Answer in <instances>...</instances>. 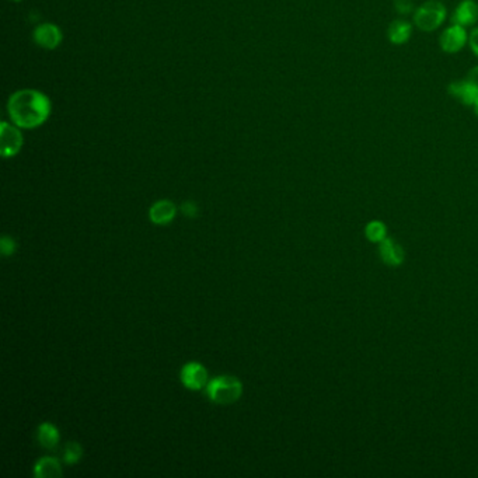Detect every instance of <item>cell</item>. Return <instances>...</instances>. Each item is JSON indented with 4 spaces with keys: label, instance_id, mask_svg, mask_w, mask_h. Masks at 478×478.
<instances>
[{
    "label": "cell",
    "instance_id": "14",
    "mask_svg": "<svg viewBox=\"0 0 478 478\" xmlns=\"http://www.w3.org/2000/svg\"><path fill=\"white\" fill-rule=\"evenodd\" d=\"M37 439H38V443L42 448L53 449L59 443L61 435H59V431H57V428L55 425H52L51 423H44V424H41L38 427Z\"/></svg>",
    "mask_w": 478,
    "mask_h": 478
},
{
    "label": "cell",
    "instance_id": "7",
    "mask_svg": "<svg viewBox=\"0 0 478 478\" xmlns=\"http://www.w3.org/2000/svg\"><path fill=\"white\" fill-rule=\"evenodd\" d=\"M62 31L59 30L55 24L45 23L35 28L34 31V41L45 49H55L62 42Z\"/></svg>",
    "mask_w": 478,
    "mask_h": 478
},
{
    "label": "cell",
    "instance_id": "6",
    "mask_svg": "<svg viewBox=\"0 0 478 478\" xmlns=\"http://www.w3.org/2000/svg\"><path fill=\"white\" fill-rule=\"evenodd\" d=\"M180 379L190 390H201L208 383V372L198 362H190L182 369Z\"/></svg>",
    "mask_w": 478,
    "mask_h": 478
},
{
    "label": "cell",
    "instance_id": "1",
    "mask_svg": "<svg viewBox=\"0 0 478 478\" xmlns=\"http://www.w3.org/2000/svg\"><path fill=\"white\" fill-rule=\"evenodd\" d=\"M12 123L23 130L41 127L51 114L49 98L38 90L24 89L16 91L8 104Z\"/></svg>",
    "mask_w": 478,
    "mask_h": 478
},
{
    "label": "cell",
    "instance_id": "21",
    "mask_svg": "<svg viewBox=\"0 0 478 478\" xmlns=\"http://www.w3.org/2000/svg\"><path fill=\"white\" fill-rule=\"evenodd\" d=\"M466 80L478 89V67H474L466 76Z\"/></svg>",
    "mask_w": 478,
    "mask_h": 478
},
{
    "label": "cell",
    "instance_id": "20",
    "mask_svg": "<svg viewBox=\"0 0 478 478\" xmlns=\"http://www.w3.org/2000/svg\"><path fill=\"white\" fill-rule=\"evenodd\" d=\"M468 44L475 56H478V27L472 30V33L468 35Z\"/></svg>",
    "mask_w": 478,
    "mask_h": 478
},
{
    "label": "cell",
    "instance_id": "8",
    "mask_svg": "<svg viewBox=\"0 0 478 478\" xmlns=\"http://www.w3.org/2000/svg\"><path fill=\"white\" fill-rule=\"evenodd\" d=\"M478 21V3L475 0H461L452 15V23L471 27Z\"/></svg>",
    "mask_w": 478,
    "mask_h": 478
},
{
    "label": "cell",
    "instance_id": "2",
    "mask_svg": "<svg viewBox=\"0 0 478 478\" xmlns=\"http://www.w3.org/2000/svg\"><path fill=\"white\" fill-rule=\"evenodd\" d=\"M206 394L212 402L231 404L243 394V384L234 376H219L208 383Z\"/></svg>",
    "mask_w": 478,
    "mask_h": 478
},
{
    "label": "cell",
    "instance_id": "13",
    "mask_svg": "<svg viewBox=\"0 0 478 478\" xmlns=\"http://www.w3.org/2000/svg\"><path fill=\"white\" fill-rule=\"evenodd\" d=\"M412 26L405 20H394L387 28V38L394 45H404L409 41Z\"/></svg>",
    "mask_w": 478,
    "mask_h": 478
},
{
    "label": "cell",
    "instance_id": "22",
    "mask_svg": "<svg viewBox=\"0 0 478 478\" xmlns=\"http://www.w3.org/2000/svg\"><path fill=\"white\" fill-rule=\"evenodd\" d=\"M472 108H474V112H475V115L478 116V101H477V103L474 104V107H472Z\"/></svg>",
    "mask_w": 478,
    "mask_h": 478
},
{
    "label": "cell",
    "instance_id": "15",
    "mask_svg": "<svg viewBox=\"0 0 478 478\" xmlns=\"http://www.w3.org/2000/svg\"><path fill=\"white\" fill-rule=\"evenodd\" d=\"M365 233L368 236V238L371 242H375V243H380L382 240H384L386 238V226L382 223V222H371L366 229H365Z\"/></svg>",
    "mask_w": 478,
    "mask_h": 478
},
{
    "label": "cell",
    "instance_id": "10",
    "mask_svg": "<svg viewBox=\"0 0 478 478\" xmlns=\"http://www.w3.org/2000/svg\"><path fill=\"white\" fill-rule=\"evenodd\" d=\"M175 213H177L175 205L171 201H167V200L156 202L150 208V211H149L150 220L154 224H161V226L163 224H168L170 222H172V219L175 218Z\"/></svg>",
    "mask_w": 478,
    "mask_h": 478
},
{
    "label": "cell",
    "instance_id": "11",
    "mask_svg": "<svg viewBox=\"0 0 478 478\" xmlns=\"http://www.w3.org/2000/svg\"><path fill=\"white\" fill-rule=\"evenodd\" d=\"M62 474V466L55 457H42L34 466V475L37 478H59Z\"/></svg>",
    "mask_w": 478,
    "mask_h": 478
},
{
    "label": "cell",
    "instance_id": "17",
    "mask_svg": "<svg viewBox=\"0 0 478 478\" xmlns=\"http://www.w3.org/2000/svg\"><path fill=\"white\" fill-rule=\"evenodd\" d=\"M16 247H17L16 242L13 240L12 237H9V236L2 237V240H0V250H2V254H3L5 257L13 256L15 251H16Z\"/></svg>",
    "mask_w": 478,
    "mask_h": 478
},
{
    "label": "cell",
    "instance_id": "3",
    "mask_svg": "<svg viewBox=\"0 0 478 478\" xmlns=\"http://www.w3.org/2000/svg\"><path fill=\"white\" fill-rule=\"evenodd\" d=\"M448 10L439 0H428L414 12V24L424 33L438 30L446 20Z\"/></svg>",
    "mask_w": 478,
    "mask_h": 478
},
{
    "label": "cell",
    "instance_id": "12",
    "mask_svg": "<svg viewBox=\"0 0 478 478\" xmlns=\"http://www.w3.org/2000/svg\"><path fill=\"white\" fill-rule=\"evenodd\" d=\"M380 256L382 260L391 267H397L404 261V251L393 240V238L386 237L380 242Z\"/></svg>",
    "mask_w": 478,
    "mask_h": 478
},
{
    "label": "cell",
    "instance_id": "19",
    "mask_svg": "<svg viewBox=\"0 0 478 478\" xmlns=\"http://www.w3.org/2000/svg\"><path fill=\"white\" fill-rule=\"evenodd\" d=\"M182 211H183V213H184L187 218H191V219L197 218V216H198V212H200L197 204L193 202V201L184 202L183 206H182Z\"/></svg>",
    "mask_w": 478,
    "mask_h": 478
},
{
    "label": "cell",
    "instance_id": "5",
    "mask_svg": "<svg viewBox=\"0 0 478 478\" xmlns=\"http://www.w3.org/2000/svg\"><path fill=\"white\" fill-rule=\"evenodd\" d=\"M468 42V34L466 27L459 24H452L448 27L439 38V45L443 52L446 53H457L460 52L466 44Z\"/></svg>",
    "mask_w": 478,
    "mask_h": 478
},
{
    "label": "cell",
    "instance_id": "16",
    "mask_svg": "<svg viewBox=\"0 0 478 478\" xmlns=\"http://www.w3.org/2000/svg\"><path fill=\"white\" fill-rule=\"evenodd\" d=\"M83 456V449L78 442H69L67 443L64 449V461L67 464H75L78 463Z\"/></svg>",
    "mask_w": 478,
    "mask_h": 478
},
{
    "label": "cell",
    "instance_id": "18",
    "mask_svg": "<svg viewBox=\"0 0 478 478\" xmlns=\"http://www.w3.org/2000/svg\"><path fill=\"white\" fill-rule=\"evenodd\" d=\"M394 8L400 15H409L412 12L411 0H396Z\"/></svg>",
    "mask_w": 478,
    "mask_h": 478
},
{
    "label": "cell",
    "instance_id": "23",
    "mask_svg": "<svg viewBox=\"0 0 478 478\" xmlns=\"http://www.w3.org/2000/svg\"><path fill=\"white\" fill-rule=\"evenodd\" d=\"M15 2H20V0H15Z\"/></svg>",
    "mask_w": 478,
    "mask_h": 478
},
{
    "label": "cell",
    "instance_id": "4",
    "mask_svg": "<svg viewBox=\"0 0 478 478\" xmlns=\"http://www.w3.org/2000/svg\"><path fill=\"white\" fill-rule=\"evenodd\" d=\"M24 139L17 125L2 123L0 125V152L5 159L16 156L23 148Z\"/></svg>",
    "mask_w": 478,
    "mask_h": 478
},
{
    "label": "cell",
    "instance_id": "9",
    "mask_svg": "<svg viewBox=\"0 0 478 478\" xmlns=\"http://www.w3.org/2000/svg\"><path fill=\"white\" fill-rule=\"evenodd\" d=\"M448 91L452 97L467 107H474V104L478 101V89L466 79L452 82L448 87Z\"/></svg>",
    "mask_w": 478,
    "mask_h": 478
}]
</instances>
